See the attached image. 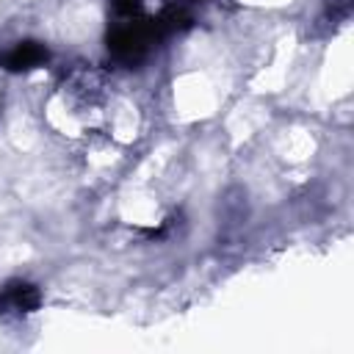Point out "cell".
<instances>
[{
	"mask_svg": "<svg viewBox=\"0 0 354 354\" xmlns=\"http://www.w3.org/2000/svg\"><path fill=\"white\" fill-rule=\"evenodd\" d=\"M50 58L47 47L41 41H17L11 50H6L0 55V66L8 69V72H28V69H36V66H44Z\"/></svg>",
	"mask_w": 354,
	"mask_h": 354,
	"instance_id": "cell-1",
	"label": "cell"
},
{
	"mask_svg": "<svg viewBox=\"0 0 354 354\" xmlns=\"http://www.w3.org/2000/svg\"><path fill=\"white\" fill-rule=\"evenodd\" d=\"M39 288L30 285V282H22V279H14L3 288L0 293V307L3 310H14V313H30L39 307Z\"/></svg>",
	"mask_w": 354,
	"mask_h": 354,
	"instance_id": "cell-2",
	"label": "cell"
}]
</instances>
